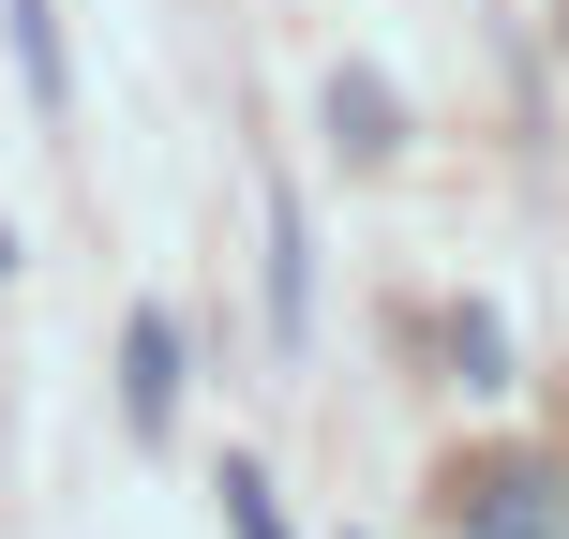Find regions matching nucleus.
Instances as JSON below:
<instances>
[{
	"instance_id": "obj_4",
	"label": "nucleus",
	"mask_w": 569,
	"mask_h": 539,
	"mask_svg": "<svg viewBox=\"0 0 569 539\" xmlns=\"http://www.w3.org/2000/svg\"><path fill=\"white\" fill-rule=\"evenodd\" d=\"M330 120H345V150H390V90L375 76H330Z\"/></svg>"
},
{
	"instance_id": "obj_6",
	"label": "nucleus",
	"mask_w": 569,
	"mask_h": 539,
	"mask_svg": "<svg viewBox=\"0 0 569 539\" xmlns=\"http://www.w3.org/2000/svg\"><path fill=\"white\" fill-rule=\"evenodd\" d=\"M0 270H16V226H0Z\"/></svg>"
},
{
	"instance_id": "obj_5",
	"label": "nucleus",
	"mask_w": 569,
	"mask_h": 539,
	"mask_svg": "<svg viewBox=\"0 0 569 539\" xmlns=\"http://www.w3.org/2000/svg\"><path fill=\"white\" fill-rule=\"evenodd\" d=\"M226 525H240V539H284V510H270V480H256V465H226Z\"/></svg>"
},
{
	"instance_id": "obj_1",
	"label": "nucleus",
	"mask_w": 569,
	"mask_h": 539,
	"mask_svg": "<svg viewBox=\"0 0 569 539\" xmlns=\"http://www.w3.org/2000/svg\"><path fill=\"white\" fill-rule=\"evenodd\" d=\"M120 420L136 435L180 420V315H136V330H120Z\"/></svg>"
},
{
	"instance_id": "obj_3",
	"label": "nucleus",
	"mask_w": 569,
	"mask_h": 539,
	"mask_svg": "<svg viewBox=\"0 0 569 539\" xmlns=\"http://www.w3.org/2000/svg\"><path fill=\"white\" fill-rule=\"evenodd\" d=\"M270 330H315V256H300V196H270Z\"/></svg>"
},
{
	"instance_id": "obj_2",
	"label": "nucleus",
	"mask_w": 569,
	"mask_h": 539,
	"mask_svg": "<svg viewBox=\"0 0 569 539\" xmlns=\"http://www.w3.org/2000/svg\"><path fill=\"white\" fill-rule=\"evenodd\" d=\"M0 46H16V90L30 106H76V46H60V0H0Z\"/></svg>"
}]
</instances>
